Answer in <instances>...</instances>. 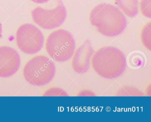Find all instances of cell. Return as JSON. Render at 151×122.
<instances>
[{"label":"cell","mask_w":151,"mask_h":122,"mask_svg":"<svg viewBox=\"0 0 151 122\" xmlns=\"http://www.w3.org/2000/svg\"><path fill=\"white\" fill-rule=\"evenodd\" d=\"M91 65L94 71L100 77L113 79L123 74L126 67V60L123 53L113 46L100 48L92 57Z\"/></svg>","instance_id":"7a4b0ae2"},{"label":"cell","mask_w":151,"mask_h":122,"mask_svg":"<svg viewBox=\"0 0 151 122\" xmlns=\"http://www.w3.org/2000/svg\"><path fill=\"white\" fill-rule=\"evenodd\" d=\"M140 9L144 16L151 18V0H141Z\"/></svg>","instance_id":"8fae6325"},{"label":"cell","mask_w":151,"mask_h":122,"mask_svg":"<svg viewBox=\"0 0 151 122\" xmlns=\"http://www.w3.org/2000/svg\"><path fill=\"white\" fill-rule=\"evenodd\" d=\"M93 50L89 40H86L74 53L71 66L74 71L83 74L88 71Z\"/></svg>","instance_id":"ba28073f"},{"label":"cell","mask_w":151,"mask_h":122,"mask_svg":"<svg viewBox=\"0 0 151 122\" xmlns=\"http://www.w3.org/2000/svg\"><path fill=\"white\" fill-rule=\"evenodd\" d=\"M21 58L17 51L10 47H0V77H8L20 68Z\"/></svg>","instance_id":"52a82bcc"},{"label":"cell","mask_w":151,"mask_h":122,"mask_svg":"<svg viewBox=\"0 0 151 122\" xmlns=\"http://www.w3.org/2000/svg\"><path fill=\"white\" fill-rule=\"evenodd\" d=\"M16 39L19 49L28 54L37 53L44 45L43 33L37 27L31 24H25L18 28Z\"/></svg>","instance_id":"5b68a950"},{"label":"cell","mask_w":151,"mask_h":122,"mask_svg":"<svg viewBox=\"0 0 151 122\" xmlns=\"http://www.w3.org/2000/svg\"><path fill=\"white\" fill-rule=\"evenodd\" d=\"M2 25H1V23H0V38H1V35H2Z\"/></svg>","instance_id":"5bb4252c"},{"label":"cell","mask_w":151,"mask_h":122,"mask_svg":"<svg viewBox=\"0 0 151 122\" xmlns=\"http://www.w3.org/2000/svg\"><path fill=\"white\" fill-rule=\"evenodd\" d=\"M116 4L129 17L136 16L138 13V0H114Z\"/></svg>","instance_id":"9c48e42d"},{"label":"cell","mask_w":151,"mask_h":122,"mask_svg":"<svg viewBox=\"0 0 151 122\" xmlns=\"http://www.w3.org/2000/svg\"><path fill=\"white\" fill-rule=\"evenodd\" d=\"M89 20L99 33L109 37L118 36L125 30L127 25L122 12L118 8L107 3L94 7L90 13Z\"/></svg>","instance_id":"6da1fadb"},{"label":"cell","mask_w":151,"mask_h":122,"mask_svg":"<svg viewBox=\"0 0 151 122\" xmlns=\"http://www.w3.org/2000/svg\"><path fill=\"white\" fill-rule=\"evenodd\" d=\"M55 73L53 62L45 56H35L24 66L23 75L26 81L32 85L42 86L50 83Z\"/></svg>","instance_id":"3957f363"},{"label":"cell","mask_w":151,"mask_h":122,"mask_svg":"<svg viewBox=\"0 0 151 122\" xmlns=\"http://www.w3.org/2000/svg\"><path fill=\"white\" fill-rule=\"evenodd\" d=\"M151 22L147 23L142 29L141 40L144 46L148 50L151 49Z\"/></svg>","instance_id":"30bf717a"},{"label":"cell","mask_w":151,"mask_h":122,"mask_svg":"<svg viewBox=\"0 0 151 122\" xmlns=\"http://www.w3.org/2000/svg\"><path fill=\"white\" fill-rule=\"evenodd\" d=\"M46 49L55 61H67L74 55L76 42L69 32L61 29L55 31L49 35L47 39Z\"/></svg>","instance_id":"277c9868"},{"label":"cell","mask_w":151,"mask_h":122,"mask_svg":"<svg viewBox=\"0 0 151 122\" xmlns=\"http://www.w3.org/2000/svg\"><path fill=\"white\" fill-rule=\"evenodd\" d=\"M66 93L60 88H52L45 93L44 96H66Z\"/></svg>","instance_id":"7c38bea8"},{"label":"cell","mask_w":151,"mask_h":122,"mask_svg":"<svg viewBox=\"0 0 151 122\" xmlns=\"http://www.w3.org/2000/svg\"><path fill=\"white\" fill-rule=\"evenodd\" d=\"M32 1L38 4H43L48 2L50 0H31Z\"/></svg>","instance_id":"4fadbf2b"},{"label":"cell","mask_w":151,"mask_h":122,"mask_svg":"<svg viewBox=\"0 0 151 122\" xmlns=\"http://www.w3.org/2000/svg\"><path fill=\"white\" fill-rule=\"evenodd\" d=\"M35 23L45 30H52L61 26L67 17V11L60 1L55 8L46 9L37 7L32 11Z\"/></svg>","instance_id":"8992f818"}]
</instances>
